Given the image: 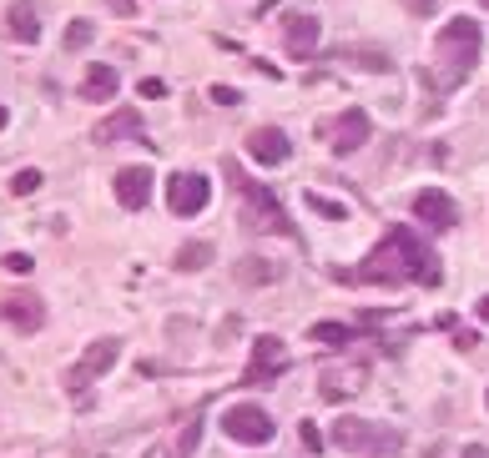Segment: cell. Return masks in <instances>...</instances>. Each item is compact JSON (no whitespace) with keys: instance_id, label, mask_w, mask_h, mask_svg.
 I'll return each instance as SVG.
<instances>
[{"instance_id":"6da1fadb","label":"cell","mask_w":489,"mask_h":458,"mask_svg":"<svg viewBox=\"0 0 489 458\" xmlns=\"http://www.w3.org/2000/svg\"><path fill=\"white\" fill-rule=\"evenodd\" d=\"M363 282H384V287H394V282H439V268H434V252H429L419 237H413L409 227H394L384 237V242L369 252V262L359 268Z\"/></svg>"},{"instance_id":"7a4b0ae2","label":"cell","mask_w":489,"mask_h":458,"mask_svg":"<svg viewBox=\"0 0 489 458\" xmlns=\"http://www.w3.org/2000/svg\"><path fill=\"white\" fill-rule=\"evenodd\" d=\"M434 51H439V66H444V81H464L479 61V26L469 15H454L449 26L439 31Z\"/></svg>"},{"instance_id":"3957f363","label":"cell","mask_w":489,"mask_h":458,"mask_svg":"<svg viewBox=\"0 0 489 458\" xmlns=\"http://www.w3.org/2000/svg\"><path fill=\"white\" fill-rule=\"evenodd\" d=\"M222 433H227L232 444H272V433H278V423L268 418V408L258 403H232L227 413H222Z\"/></svg>"},{"instance_id":"277c9868","label":"cell","mask_w":489,"mask_h":458,"mask_svg":"<svg viewBox=\"0 0 489 458\" xmlns=\"http://www.w3.org/2000/svg\"><path fill=\"white\" fill-rule=\"evenodd\" d=\"M207 202H212V181H207L202 172H177V177L167 181V207H172V216H197Z\"/></svg>"},{"instance_id":"5b68a950","label":"cell","mask_w":489,"mask_h":458,"mask_svg":"<svg viewBox=\"0 0 489 458\" xmlns=\"http://www.w3.org/2000/svg\"><path fill=\"white\" fill-rule=\"evenodd\" d=\"M333 448H348V454H363V448H369V454H374V448H399V438H394V433H378L374 423L369 418H338L333 423Z\"/></svg>"},{"instance_id":"8992f818","label":"cell","mask_w":489,"mask_h":458,"mask_svg":"<svg viewBox=\"0 0 489 458\" xmlns=\"http://www.w3.org/2000/svg\"><path fill=\"white\" fill-rule=\"evenodd\" d=\"M116 357H121V338H96V343L81 353V363L71 368V378H66L71 383V393H81L91 378H106V373L116 368Z\"/></svg>"},{"instance_id":"52a82bcc","label":"cell","mask_w":489,"mask_h":458,"mask_svg":"<svg viewBox=\"0 0 489 458\" xmlns=\"http://www.w3.org/2000/svg\"><path fill=\"white\" fill-rule=\"evenodd\" d=\"M413 216H419L429 232H449L454 222H459V207H454V197L444 187H419L413 191Z\"/></svg>"},{"instance_id":"ba28073f","label":"cell","mask_w":489,"mask_h":458,"mask_svg":"<svg viewBox=\"0 0 489 458\" xmlns=\"http://www.w3.org/2000/svg\"><path fill=\"white\" fill-rule=\"evenodd\" d=\"M363 141H369V111L363 106H348L333 121V131H328V146H333V156H353Z\"/></svg>"},{"instance_id":"9c48e42d","label":"cell","mask_w":489,"mask_h":458,"mask_svg":"<svg viewBox=\"0 0 489 458\" xmlns=\"http://www.w3.org/2000/svg\"><path fill=\"white\" fill-rule=\"evenodd\" d=\"M247 156L258 166H283L288 156H293V141H288L283 127H258L253 137H247Z\"/></svg>"},{"instance_id":"30bf717a","label":"cell","mask_w":489,"mask_h":458,"mask_svg":"<svg viewBox=\"0 0 489 458\" xmlns=\"http://www.w3.org/2000/svg\"><path fill=\"white\" fill-rule=\"evenodd\" d=\"M147 197H152V166H121L116 172V202L127 212H142Z\"/></svg>"},{"instance_id":"8fae6325","label":"cell","mask_w":489,"mask_h":458,"mask_svg":"<svg viewBox=\"0 0 489 458\" xmlns=\"http://www.w3.org/2000/svg\"><path fill=\"white\" fill-rule=\"evenodd\" d=\"M0 318L11 322V328H21V332H36L40 322H46V303H40L36 293H11L5 303H0Z\"/></svg>"},{"instance_id":"7c38bea8","label":"cell","mask_w":489,"mask_h":458,"mask_svg":"<svg viewBox=\"0 0 489 458\" xmlns=\"http://www.w3.org/2000/svg\"><path fill=\"white\" fill-rule=\"evenodd\" d=\"M283 363H288V348L278 338H253V368H247L253 383H272L283 373Z\"/></svg>"},{"instance_id":"4fadbf2b","label":"cell","mask_w":489,"mask_h":458,"mask_svg":"<svg viewBox=\"0 0 489 458\" xmlns=\"http://www.w3.org/2000/svg\"><path fill=\"white\" fill-rule=\"evenodd\" d=\"M283 46H288L293 61H308V56L318 51V15H288Z\"/></svg>"},{"instance_id":"5bb4252c","label":"cell","mask_w":489,"mask_h":458,"mask_svg":"<svg viewBox=\"0 0 489 458\" xmlns=\"http://www.w3.org/2000/svg\"><path fill=\"white\" fill-rule=\"evenodd\" d=\"M5 31H11L21 46L40 40V0H11V11H5Z\"/></svg>"},{"instance_id":"9a60e30c","label":"cell","mask_w":489,"mask_h":458,"mask_svg":"<svg viewBox=\"0 0 489 458\" xmlns=\"http://www.w3.org/2000/svg\"><path fill=\"white\" fill-rule=\"evenodd\" d=\"M137 131H142V111H137V106H121V111H111L102 127L91 131V141H96V146H111V141L137 137Z\"/></svg>"},{"instance_id":"2e32d148","label":"cell","mask_w":489,"mask_h":458,"mask_svg":"<svg viewBox=\"0 0 489 458\" xmlns=\"http://www.w3.org/2000/svg\"><path fill=\"white\" fill-rule=\"evenodd\" d=\"M232 277L243 282V287H268V282L283 277V262H272V257H243V262L232 268Z\"/></svg>"},{"instance_id":"e0dca14e","label":"cell","mask_w":489,"mask_h":458,"mask_svg":"<svg viewBox=\"0 0 489 458\" xmlns=\"http://www.w3.org/2000/svg\"><path fill=\"white\" fill-rule=\"evenodd\" d=\"M116 86H121V76H116L111 66H91L86 76H81V96L86 101H111Z\"/></svg>"},{"instance_id":"ac0fdd59","label":"cell","mask_w":489,"mask_h":458,"mask_svg":"<svg viewBox=\"0 0 489 458\" xmlns=\"http://www.w3.org/2000/svg\"><path fill=\"white\" fill-rule=\"evenodd\" d=\"M207 262H212V242H187V247H177V257H172V268L177 272H202Z\"/></svg>"},{"instance_id":"d6986e66","label":"cell","mask_w":489,"mask_h":458,"mask_svg":"<svg viewBox=\"0 0 489 458\" xmlns=\"http://www.w3.org/2000/svg\"><path fill=\"white\" fill-rule=\"evenodd\" d=\"M197 444H202V418L182 423V433H177V444H172V454H167V458H192V454H197Z\"/></svg>"},{"instance_id":"ffe728a7","label":"cell","mask_w":489,"mask_h":458,"mask_svg":"<svg viewBox=\"0 0 489 458\" xmlns=\"http://www.w3.org/2000/svg\"><path fill=\"white\" fill-rule=\"evenodd\" d=\"M338 56H348L359 71H388V56L384 51H369V46H348V51H338Z\"/></svg>"},{"instance_id":"44dd1931","label":"cell","mask_w":489,"mask_h":458,"mask_svg":"<svg viewBox=\"0 0 489 458\" xmlns=\"http://www.w3.org/2000/svg\"><path fill=\"white\" fill-rule=\"evenodd\" d=\"M91 36H96V26H91V21H71V26H66V36H61V46H66V51H86Z\"/></svg>"},{"instance_id":"7402d4cb","label":"cell","mask_w":489,"mask_h":458,"mask_svg":"<svg viewBox=\"0 0 489 458\" xmlns=\"http://www.w3.org/2000/svg\"><path fill=\"white\" fill-rule=\"evenodd\" d=\"M303 202H308L318 216H328V222H343V216H348V207H343V202H328V197H318V191H308Z\"/></svg>"},{"instance_id":"603a6c76","label":"cell","mask_w":489,"mask_h":458,"mask_svg":"<svg viewBox=\"0 0 489 458\" xmlns=\"http://www.w3.org/2000/svg\"><path fill=\"white\" fill-rule=\"evenodd\" d=\"M36 187H40V172H36V166H21V172L11 177V197H31Z\"/></svg>"},{"instance_id":"cb8c5ba5","label":"cell","mask_w":489,"mask_h":458,"mask_svg":"<svg viewBox=\"0 0 489 458\" xmlns=\"http://www.w3.org/2000/svg\"><path fill=\"white\" fill-rule=\"evenodd\" d=\"M313 338H318V343L343 348V343H348V328H338V322H318V328H313Z\"/></svg>"},{"instance_id":"d4e9b609","label":"cell","mask_w":489,"mask_h":458,"mask_svg":"<svg viewBox=\"0 0 489 458\" xmlns=\"http://www.w3.org/2000/svg\"><path fill=\"white\" fill-rule=\"evenodd\" d=\"M207 96H212L218 106H237V101H243V91H237V86H212Z\"/></svg>"},{"instance_id":"484cf974","label":"cell","mask_w":489,"mask_h":458,"mask_svg":"<svg viewBox=\"0 0 489 458\" xmlns=\"http://www.w3.org/2000/svg\"><path fill=\"white\" fill-rule=\"evenodd\" d=\"M36 262H31V252H5V272H31Z\"/></svg>"},{"instance_id":"4316f807","label":"cell","mask_w":489,"mask_h":458,"mask_svg":"<svg viewBox=\"0 0 489 458\" xmlns=\"http://www.w3.org/2000/svg\"><path fill=\"white\" fill-rule=\"evenodd\" d=\"M404 5H409L413 15H434L439 11V0H404Z\"/></svg>"},{"instance_id":"83f0119b","label":"cell","mask_w":489,"mask_h":458,"mask_svg":"<svg viewBox=\"0 0 489 458\" xmlns=\"http://www.w3.org/2000/svg\"><path fill=\"white\" fill-rule=\"evenodd\" d=\"M303 444H308L313 454H318V448H323V438H318V428H313V423H303Z\"/></svg>"},{"instance_id":"f1b7e54d","label":"cell","mask_w":489,"mask_h":458,"mask_svg":"<svg viewBox=\"0 0 489 458\" xmlns=\"http://www.w3.org/2000/svg\"><path fill=\"white\" fill-rule=\"evenodd\" d=\"M475 343H479L475 332H454V348H459V353H469V348H475Z\"/></svg>"},{"instance_id":"f546056e","label":"cell","mask_w":489,"mask_h":458,"mask_svg":"<svg viewBox=\"0 0 489 458\" xmlns=\"http://www.w3.org/2000/svg\"><path fill=\"white\" fill-rule=\"evenodd\" d=\"M106 5H111L116 15H137V0H106Z\"/></svg>"},{"instance_id":"4dcf8cb0","label":"cell","mask_w":489,"mask_h":458,"mask_svg":"<svg viewBox=\"0 0 489 458\" xmlns=\"http://www.w3.org/2000/svg\"><path fill=\"white\" fill-rule=\"evenodd\" d=\"M464 458H489V448H479V444H469V448H464Z\"/></svg>"},{"instance_id":"1f68e13d","label":"cell","mask_w":489,"mask_h":458,"mask_svg":"<svg viewBox=\"0 0 489 458\" xmlns=\"http://www.w3.org/2000/svg\"><path fill=\"white\" fill-rule=\"evenodd\" d=\"M479 322H489V297H485V303H479Z\"/></svg>"},{"instance_id":"d6a6232c","label":"cell","mask_w":489,"mask_h":458,"mask_svg":"<svg viewBox=\"0 0 489 458\" xmlns=\"http://www.w3.org/2000/svg\"><path fill=\"white\" fill-rule=\"evenodd\" d=\"M5 121H11V111H5V106H0V127H5Z\"/></svg>"},{"instance_id":"836d02e7","label":"cell","mask_w":489,"mask_h":458,"mask_svg":"<svg viewBox=\"0 0 489 458\" xmlns=\"http://www.w3.org/2000/svg\"><path fill=\"white\" fill-rule=\"evenodd\" d=\"M479 5H485V11H489V0H479Z\"/></svg>"},{"instance_id":"e575fe53","label":"cell","mask_w":489,"mask_h":458,"mask_svg":"<svg viewBox=\"0 0 489 458\" xmlns=\"http://www.w3.org/2000/svg\"><path fill=\"white\" fill-rule=\"evenodd\" d=\"M485 403H489V393H485Z\"/></svg>"}]
</instances>
